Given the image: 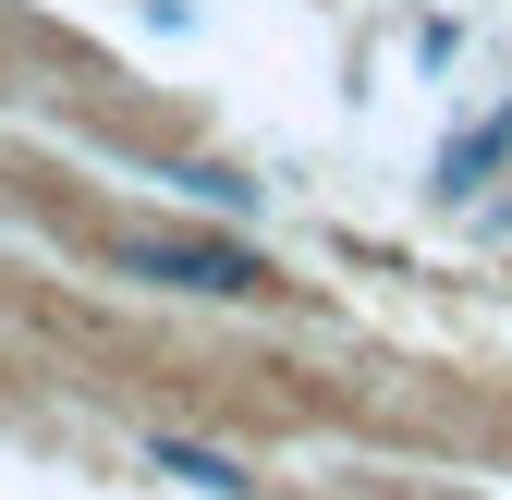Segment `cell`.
<instances>
[{
    "instance_id": "obj_1",
    "label": "cell",
    "mask_w": 512,
    "mask_h": 500,
    "mask_svg": "<svg viewBox=\"0 0 512 500\" xmlns=\"http://www.w3.org/2000/svg\"><path fill=\"white\" fill-rule=\"evenodd\" d=\"M122 269H135V281H171V293H269V257H244V244H196V232H135Z\"/></svg>"
}]
</instances>
